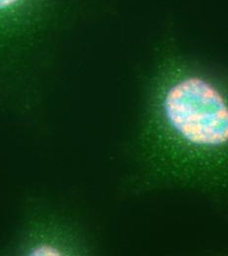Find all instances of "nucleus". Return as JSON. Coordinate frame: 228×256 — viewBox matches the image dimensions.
<instances>
[{
	"label": "nucleus",
	"instance_id": "obj_2",
	"mask_svg": "<svg viewBox=\"0 0 228 256\" xmlns=\"http://www.w3.org/2000/svg\"><path fill=\"white\" fill-rule=\"evenodd\" d=\"M72 246L62 234L46 230L30 238L25 252L29 256H64L73 252Z\"/></svg>",
	"mask_w": 228,
	"mask_h": 256
},
{
	"label": "nucleus",
	"instance_id": "obj_1",
	"mask_svg": "<svg viewBox=\"0 0 228 256\" xmlns=\"http://www.w3.org/2000/svg\"><path fill=\"white\" fill-rule=\"evenodd\" d=\"M158 79L152 108L165 143L181 159H228V85L178 60L165 62Z\"/></svg>",
	"mask_w": 228,
	"mask_h": 256
},
{
	"label": "nucleus",
	"instance_id": "obj_3",
	"mask_svg": "<svg viewBox=\"0 0 228 256\" xmlns=\"http://www.w3.org/2000/svg\"><path fill=\"white\" fill-rule=\"evenodd\" d=\"M37 0H0V22L12 23L25 17Z\"/></svg>",
	"mask_w": 228,
	"mask_h": 256
}]
</instances>
